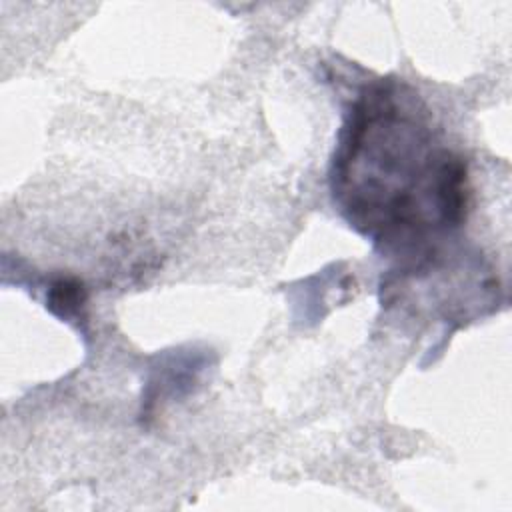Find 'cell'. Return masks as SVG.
<instances>
[{"label": "cell", "instance_id": "obj_2", "mask_svg": "<svg viewBox=\"0 0 512 512\" xmlns=\"http://www.w3.org/2000/svg\"><path fill=\"white\" fill-rule=\"evenodd\" d=\"M84 304H86V288L82 282L74 278H60L52 282L48 290V308L56 316L64 320L78 318Z\"/></svg>", "mask_w": 512, "mask_h": 512}, {"label": "cell", "instance_id": "obj_1", "mask_svg": "<svg viewBox=\"0 0 512 512\" xmlns=\"http://www.w3.org/2000/svg\"><path fill=\"white\" fill-rule=\"evenodd\" d=\"M348 220L384 246L424 248L428 234L462 224L468 174L436 146L400 86L380 80L352 104L332 168Z\"/></svg>", "mask_w": 512, "mask_h": 512}]
</instances>
